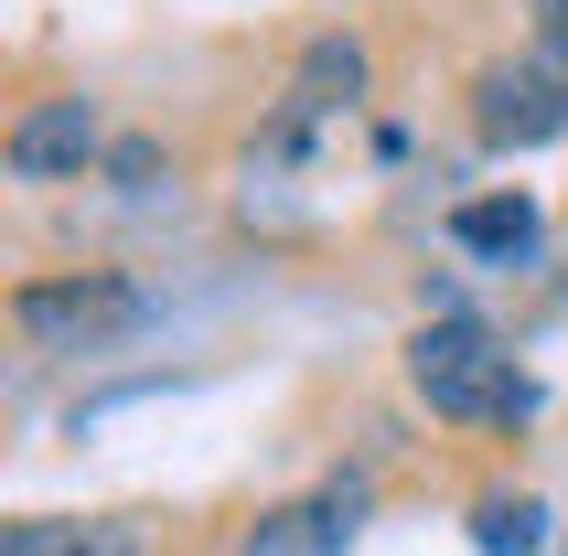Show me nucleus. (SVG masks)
<instances>
[{"mask_svg":"<svg viewBox=\"0 0 568 556\" xmlns=\"http://www.w3.org/2000/svg\"><path fill=\"white\" fill-rule=\"evenodd\" d=\"M0 556H140V525H64V514H22L0 535Z\"/></svg>","mask_w":568,"mask_h":556,"instance_id":"obj_7","label":"nucleus"},{"mask_svg":"<svg viewBox=\"0 0 568 556\" xmlns=\"http://www.w3.org/2000/svg\"><path fill=\"white\" fill-rule=\"evenodd\" d=\"M473 556H547V503L537 493H483L473 503Z\"/></svg>","mask_w":568,"mask_h":556,"instance_id":"obj_8","label":"nucleus"},{"mask_svg":"<svg viewBox=\"0 0 568 556\" xmlns=\"http://www.w3.org/2000/svg\"><path fill=\"white\" fill-rule=\"evenodd\" d=\"M11 332L32 353H119L129 332H151V289L119 268H75V278H22L11 289Z\"/></svg>","mask_w":568,"mask_h":556,"instance_id":"obj_2","label":"nucleus"},{"mask_svg":"<svg viewBox=\"0 0 568 556\" xmlns=\"http://www.w3.org/2000/svg\"><path fill=\"white\" fill-rule=\"evenodd\" d=\"M537 236H547L537 193H473V204H450V247H462V257L515 268V257H537Z\"/></svg>","mask_w":568,"mask_h":556,"instance_id":"obj_6","label":"nucleus"},{"mask_svg":"<svg viewBox=\"0 0 568 556\" xmlns=\"http://www.w3.org/2000/svg\"><path fill=\"white\" fill-rule=\"evenodd\" d=\"M473 128L494 140V151H547V140L568 128V86L537 54H505V64L473 75Z\"/></svg>","mask_w":568,"mask_h":556,"instance_id":"obj_4","label":"nucleus"},{"mask_svg":"<svg viewBox=\"0 0 568 556\" xmlns=\"http://www.w3.org/2000/svg\"><path fill=\"white\" fill-rule=\"evenodd\" d=\"M97 161H108V119H97L87 96H32L11 140H0V172L11 183H87Z\"/></svg>","mask_w":568,"mask_h":556,"instance_id":"obj_3","label":"nucleus"},{"mask_svg":"<svg viewBox=\"0 0 568 556\" xmlns=\"http://www.w3.org/2000/svg\"><path fill=\"white\" fill-rule=\"evenodd\" d=\"M119 193H161V140H108V161H97Z\"/></svg>","mask_w":568,"mask_h":556,"instance_id":"obj_10","label":"nucleus"},{"mask_svg":"<svg viewBox=\"0 0 568 556\" xmlns=\"http://www.w3.org/2000/svg\"><path fill=\"white\" fill-rule=\"evenodd\" d=\"M354 96H365V43L322 32L312 54H301V107H354Z\"/></svg>","mask_w":568,"mask_h":556,"instance_id":"obj_9","label":"nucleus"},{"mask_svg":"<svg viewBox=\"0 0 568 556\" xmlns=\"http://www.w3.org/2000/svg\"><path fill=\"white\" fill-rule=\"evenodd\" d=\"M354 535H365V482L344 471V482H322V493L280 503V514H257L236 556H344Z\"/></svg>","mask_w":568,"mask_h":556,"instance_id":"obj_5","label":"nucleus"},{"mask_svg":"<svg viewBox=\"0 0 568 556\" xmlns=\"http://www.w3.org/2000/svg\"><path fill=\"white\" fill-rule=\"evenodd\" d=\"M558 556H568V535H558Z\"/></svg>","mask_w":568,"mask_h":556,"instance_id":"obj_11","label":"nucleus"},{"mask_svg":"<svg viewBox=\"0 0 568 556\" xmlns=\"http://www.w3.org/2000/svg\"><path fill=\"white\" fill-rule=\"evenodd\" d=\"M408 385L450 429H526L537 418V374H515V353L483 321H429L408 342Z\"/></svg>","mask_w":568,"mask_h":556,"instance_id":"obj_1","label":"nucleus"}]
</instances>
